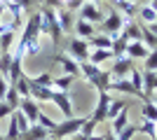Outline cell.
Returning a JSON list of instances; mask_svg holds the SVG:
<instances>
[{
  "instance_id": "cell-1",
  "label": "cell",
  "mask_w": 157,
  "mask_h": 140,
  "mask_svg": "<svg viewBox=\"0 0 157 140\" xmlns=\"http://www.w3.org/2000/svg\"><path fill=\"white\" fill-rule=\"evenodd\" d=\"M38 14H40V33H47L52 38L54 45H59L63 31H61L59 21H56V9H52V7H40Z\"/></svg>"
},
{
  "instance_id": "cell-2",
  "label": "cell",
  "mask_w": 157,
  "mask_h": 140,
  "mask_svg": "<svg viewBox=\"0 0 157 140\" xmlns=\"http://www.w3.org/2000/svg\"><path fill=\"white\" fill-rule=\"evenodd\" d=\"M87 117H71V119H63L56 124V128L52 131V138L54 140H66V138H73V135L80 131V126L85 124Z\"/></svg>"
},
{
  "instance_id": "cell-3",
  "label": "cell",
  "mask_w": 157,
  "mask_h": 140,
  "mask_svg": "<svg viewBox=\"0 0 157 140\" xmlns=\"http://www.w3.org/2000/svg\"><path fill=\"white\" fill-rule=\"evenodd\" d=\"M89 52H92V47H89L87 40H82V38H73V40L68 42V56L75 59L78 63L89 59Z\"/></svg>"
},
{
  "instance_id": "cell-4",
  "label": "cell",
  "mask_w": 157,
  "mask_h": 140,
  "mask_svg": "<svg viewBox=\"0 0 157 140\" xmlns=\"http://www.w3.org/2000/svg\"><path fill=\"white\" fill-rule=\"evenodd\" d=\"M101 26H103V33L110 35V38H115V35H120V31H122V26H124V16L117 12V9H113L108 16H105L103 21H101Z\"/></svg>"
},
{
  "instance_id": "cell-5",
  "label": "cell",
  "mask_w": 157,
  "mask_h": 140,
  "mask_svg": "<svg viewBox=\"0 0 157 140\" xmlns=\"http://www.w3.org/2000/svg\"><path fill=\"white\" fill-rule=\"evenodd\" d=\"M19 112L28 119V124H38V117H40L42 110H40V103H38V100H33L31 96H28V98H21Z\"/></svg>"
},
{
  "instance_id": "cell-6",
  "label": "cell",
  "mask_w": 157,
  "mask_h": 140,
  "mask_svg": "<svg viewBox=\"0 0 157 140\" xmlns=\"http://www.w3.org/2000/svg\"><path fill=\"white\" fill-rule=\"evenodd\" d=\"M78 14H80V19L89 21V23H101V21H103V14H101L98 5H96V2H92V0H85L82 7L78 9Z\"/></svg>"
},
{
  "instance_id": "cell-7",
  "label": "cell",
  "mask_w": 157,
  "mask_h": 140,
  "mask_svg": "<svg viewBox=\"0 0 157 140\" xmlns=\"http://www.w3.org/2000/svg\"><path fill=\"white\" fill-rule=\"evenodd\" d=\"M52 103L59 107L61 112H63V119H71V117H75L73 100H71V96H68L66 91H54V93H52Z\"/></svg>"
},
{
  "instance_id": "cell-8",
  "label": "cell",
  "mask_w": 157,
  "mask_h": 140,
  "mask_svg": "<svg viewBox=\"0 0 157 140\" xmlns=\"http://www.w3.org/2000/svg\"><path fill=\"white\" fill-rule=\"evenodd\" d=\"M108 105H110V96H108V91H101V93H98V103H96V107H94V112H92V119L96 121V124L105 121Z\"/></svg>"
},
{
  "instance_id": "cell-9",
  "label": "cell",
  "mask_w": 157,
  "mask_h": 140,
  "mask_svg": "<svg viewBox=\"0 0 157 140\" xmlns=\"http://www.w3.org/2000/svg\"><path fill=\"white\" fill-rule=\"evenodd\" d=\"M127 59H131V61H143L148 54H150V49L143 45V40H131L129 45H127Z\"/></svg>"
},
{
  "instance_id": "cell-10",
  "label": "cell",
  "mask_w": 157,
  "mask_h": 140,
  "mask_svg": "<svg viewBox=\"0 0 157 140\" xmlns=\"http://www.w3.org/2000/svg\"><path fill=\"white\" fill-rule=\"evenodd\" d=\"M56 63L63 68V73H66V75H73V77H78V75H80V63H78L75 59H71V56L59 54V56H56Z\"/></svg>"
},
{
  "instance_id": "cell-11",
  "label": "cell",
  "mask_w": 157,
  "mask_h": 140,
  "mask_svg": "<svg viewBox=\"0 0 157 140\" xmlns=\"http://www.w3.org/2000/svg\"><path fill=\"white\" fill-rule=\"evenodd\" d=\"M131 68H134V61L120 56V59H115V66H113L110 75H113V77H127V75L131 73Z\"/></svg>"
},
{
  "instance_id": "cell-12",
  "label": "cell",
  "mask_w": 157,
  "mask_h": 140,
  "mask_svg": "<svg viewBox=\"0 0 157 140\" xmlns=\"http://www.w3.org/2000/svg\"><path fill=\"white\" fill-rule=\"evenodd\" d=\"M110 89H115V91H122V93H129V96H136V98H141V93L134 89V84H131L127 77H113Z\"/></svg>"
},
{
  "instance_id": "cell-13",
  "label": "cell",
  "mask_w": 157,
  "mask_h": 140,
  "mask_svg": "<svg viewBox=\"0 0 157 140\" xmlns=\"http://www.w3.org/2000/svg\"><path fill=\"white\" fill-rule=\"evenodd\" d=\"M94 84V87H96V91L101 93V91H108V89H110V82H113V75H110V70H98L96 75H94L92 80H89Z\"/></svg>"
},
{
  "instance_id": "cell-14",
  "label": "cell",
  "mask_w": 157,
  "mask_h": 140,
  "mask_svg": "<svg viewBox=\"0 0 157 140\" xmlns=\"http://www.w3.org/2000/svg\"><path fill=\"white\" fill-rule=\"evenodd\" d=\"M49 138V131L40 124H31L26 133H21V140H47Z\"/></svg>"
},
{
  "instance_id": "cell-15",
  "label": "cell",
  "mask_w": 157,
  "mask_h": 140,
  "mask_svg": "<svg viewBox=\"0 0 157 140\" xmlns=\"http://www.w3.org/2000/svg\"><path fill=\"white\" fill-rule=\"evenodd\" d=\"M73 28H75V35H78V38H82V40H89L92 35H96L94 23H89V21H85V19H78Z\"/></svg>"
},
{
  "instance_id": "cell-16",
  "label": "cell",
  "mask_w": 157,
  "mask_h": 140,
  "mask_svg": "<svg viewBox=\"0 0 157 140\" xmlns=\"http://www.w3.org/2000/svg\"><path fill=\"white\" fill-rule=\"evenodd\" d=\"M110 121H113V128H110V131H113L115 135H117L120 131H122V128H124L127 124H129V105H127V107H122V110H120V112L115 114V119H110Z\"/></svg>"
},
{
  "instance_id": "cell-17",
  "label": "cell",
  "mask_w": 157,
  "mask_h": 140,
  "mask_svg": "<svg viewBox=\"0 0 157 140\" xmlns=\"http://www.w3.org/2000/svg\"><path fill=\"white\" fill-rule=\"evenodd\" d=\"M31 84V82H28ZM52 93L54 89H47V87H38V84H31V98L38 100V103H45V100H52Z\"/></svg>"
},
{
  "instance_id": "cell-18",
  "label": "cell",
  "mask_w": 157,
  "mask_h": 140,
  "mask_svg": "<svg viewBox=\"0 0 157 140\" xmlns=\"http://www.w3.org/2000/svg\"><path fill=\"white\" fill-rule=\"evenodd\" d=\"M127 45H129V40H127V38H124L122 33H120V35H115V38H113V47H110L113 59H120V56H124Z\"/></svg>"
},
{
  "instance_id": "cell-19",
  "label": "cell",
  "mask_w": 157,
  "mask_h": 140,
  "mask_svg": "<svg viewBox=\"0 0 157 140\" xmlns=\"http://www.w3.org/2000/svg\"><path fill=\"white\" fill-rule=\"evenodd\" d=\"M87 42H89V47H92V49H110V47H113V38H110V35H92V38H89V40H87Z\"/></svg>"
},
{
  "instance_id": "cell-20",
  "label": "cell",
  "mask_w": 157,
  "mask_h": 140,
  "mask_svg": "<svg viewBox=\"0 0 157 140\" xmlns=\"http://www.w3.org/2000/svg\"><path fill=\"white\" fill-rule=\"evenodd\" d=\"M108 59H113V52L110 49H92L89 52V63H94V66H101L103 61H108Z\"/></svg>"
},
{
  "instance_id": "cell-21",
  "label": "cell",
  "mask_w": 157,
  "mask_h": 140,
  "mask_svg": "<svg viewBox=\"0 0 157 140\" xmlns=\"http://www.w3.org/2000/svg\"><path fill=\"white\" fill-rule=\"evenodd\" d=\"M73 80H75V77H73V75H59V77H54L52 80V89L54 91H68V87H71L73 84Z\"/></svg>"
},
{
  "instance_id": "cell-22",
  "label": "cell",
  "mask_w": 157,
  "mask_h": 140,
  "mask_svg": "<svg viewBox=\"0 0 157 140\" xmlns=\"http://www.w3.org/2000/svg\"><path fill=\"white\" fill-rule=\"evenodd\" d=\"M141 119H150V121H157V105L150 103V100L145 98L143 105H141Z\"/></svg>"
},
{
  "instance_id": "cell-23",
  "label": "cell",
  "mask_w": 157,
  "mask_h": 140,
  "mask_svg": "<svg viewBox=\"0 0 157 140\" xmlns=\"http://www.w3.org/2000/svg\"><path fill=\"white\" fill-rule=\"evenodd\" d=\"M56 21H59L61 31H68V28L73 26V12H68V9H56Z\"/></svg>"
},
{
  "instance_id": "cell-24",
  "label": "cell",
  "mask_w": 157,
  "mask_h": 140,
  "mask_svg": "<svg viewBox=\"0 0 157 140\" xmlns=\"http://www.w3.org/2000/svg\"><path fill=\"white\" fill-rule=\"evenodd\" d=\"M138 133H145V135H150L152 140H157V121L141 119V124H138Z\"/></svg>"
},
{
  "instance_id": "cell-25",
  "label": "cell",
  "mask_w": 157,
  "mask_h": 140,
  "mask_svg": "<svg viewBox=\"0 0 157 140\" xmlns=\"http://www.w3.org/2000/svg\"><path fill=\"white\" fill-rule=\"evenodd\" d=\"M129 82L134 84V89L141 93V100H145V96H143V75H141V70L131 68V73H129Z\"/></svg>"
},
{
  "instance_id": "cell-26",
  "label": "cell",
  "mask_w": 157,
  "mask_h": 140,
  "mask_svg": "<svg viewBox=\"0 0 157 140\" xmlns=\"http://www.w3.org/2000/svg\"><path fill=\"white\" fill-rule=\"evenodd\" d=\"M138 14H141V21H143L145 26L157 21V12H155V7H152V5H143L141 9H138Z\"/></svg>"
},
{
  "instance_id": "cell-27",
  "label": "cell",
  "mask_w": 157,
  "mask_h": 140,
  "mask_svg": "<svg viewBox=\"0 0 157 140\" xmlns=\"http://www.w3.org/2000/svg\"><path fill=\"white\" fill-rule=\"evenodd\" d=\"M7 103V105L12 107V110H19V103H21V96H19V91H17V89L14 87H10L7 89V93H5V98H2Z\"/></svg>"
},
{
  "instance_id": "cell-28",
  "label": "cell",
  "mask_w": 157,
  "mask_h": 140,
  "mask_svg": "<svg viewBox=\"0 0 157 140\" xmlns=\"http://www.w3.org/2000/svg\"><path fill=\"white\" fill-rule=\"evenodd\" d=\"M14 45V31L0 33V54H10V47Z\"/></svg>"
},
{
  "instance_id": "cell-29",
  "label": "cell",
  "mask_w": 157,
  "mask_h": 140,
  "mask_svg": "<svg viewBox=\"0 0 157 140\" xmlns=\"http://www.w3.org/2000/svg\"><path fill=\"white\" fill-rule=\"evenodd\" d=\"M98 70H101V68H98V66H94V63H89V61H82V63H80V75H82V77H85L87 82L92 80V77L98 73Z\"/></svg>"
},
{
  "instance_id": "cell-30",
  "label": "cell",
  "mask_w": 157,
  "mask_h": 140,
  "mask_svg": "<svg viewBox=\"0 0 157 140\" xmlns=\"http://www.w3.org/2000/svg\"><path fill=\"white\" fill-rule=\"evenodd\" d=\"M14 89L19 91V96H21V98H28V96H31V84H28V75H21V77H19V82L14 84Z\"/></svg>"
},
{
  "instance_id": "cell-31",
  "label": "cell",
  "mask_w": 157,
  "mask_h": 140,
  "mask_svg": "<svg viewBox=\"0 0 157 140\" xmlns=\"http://www.w3.org/2000/svg\"><path fill=\"white\" fill-rule=\"evenodd\" d=\"M52 75L49 73H42V75H38V77H28V82L31 84H38V87H47V89H52Z\"/></svg>"
},
{
  "instance_id": "cell-32",
  "label": "cell",
  "mask_w": 157,
  "mask_h": 140,
  "mask_svg": "<svg viewBox=\"0 0 157 140\" xmlns=\"http://www.w3.org/2000/svg\"><path fill=\"white\" fill-rule=\"evenodd\" d=\"M143 70L157 73V49H150V54L143 59Z\"/></svg>"
},
{
  "instance_id": "cell-33",
  "label": "cell",
  "mask_w": 157,
  "mask_h": 140,
  "mask_svg": "<svg viewBox=\"0 0 157 140\" xmlns=\"http://www.w3.org/2000/svg\"><path fill=\"white\" fill-rule=\"evenodd\" d=\"M94 128H96V121H94L92 117H87V119H85V124L80 126V131H78V133L82 135V138H89V135H94Z\"/></svg>"
},
{
  "instance_id": "cell-34",
  "label": "cell",
  "mask_w": 157,
  "mask_h": 140,
  "mask_svg": "<svg viewBox=\"0 0 157 140\" xmlns=\"http://www.w3.org/2000/svg\"><path fill=\"white\" fill-rule=\"evenodd\" d=\"M10 68H12V52H10V54H0V75H2L5 80H7Z\"/></svg>"
},
{
  "instance_id": "cell-35",
  "label": "cell",
  "mask_w": 157,
  "mask_h": 140,
  "mask_svg": "<svg viewBox=\"0 0 157 140\" xmlns=\"http://www.w3.org/2000/svg\"><path fill=\"white\" fill-rule=\"evenodd\" d=\"M122 107H127L124 100H113L110 98V105H108V114H105V119H115V114H117Z\"/></svg>"
},
{
  "instance_id": "cell-36",
  "label": "cell",
  "mask_w": 157,
  "mask_h": 140,
  "mask_svg": "<svg viewBox=\"0 0 157 140\" xmlns=\"http://www.w3.org/2000/svg\"><path fill=\"white\" fill-rule=\"evenodd\" d=\"M136 133H138V126H134V124H127V126L117 133V140H131Z\"/></svg>"
},
{
  "instance_id": "cell-37",
  "label": "cell",
  "mask_w": 157,
  "mask_h": 140,
  "mask_svg": "<svg viewBox=\"0 0 157 140\" xmlns=\"http://www.w3.org/2000/svg\"><path fill=\"white\" fill-rule=\"evenodd\" d=\"M38 124H40V126H45L49 133H52L54 128H56V121L49 119V117H47V114H42V112H40V117H38Z\"/></svg>"
},
{
  "instance_id": "cell-38",
  "label": "cell",
  "mask_w": 157,
  "mask_h": 140,
  "mask_svg": "<svg viewBox=\"0 0 157 140\" xmlns=\"http://www.w3.org/2000/svg\"><path fill=\"white\" fill-rule=\"evenodd\" d=\"M12 112H14L12 107L7 105L5 100H0V119H5V117H10V114H12Z\"/></svg>"
},
{
  "instance_id": "cell-39",
  "label": "cell",
  "mask_w": 157,
  "mask_h": 140,
  "mask_svg": "<svg viewBox=\"0 0 157 140\" xmlns=\"http://www.w3.org/2000/svg\"><path fill=\"white\" fill-rule=\"evenodd\" d=\"M7 89H10V84H7V80L0 75V100L5 98V93H7Z\"/></svg>"
},
{
  "instance_id": "cell-40",
  "label": "cell",
  "mask_w": 157,
  "mask_h": 140,
  "mask_svg": "<svg viewBox=\"0 0 157 140\" xmlns=\"http://www.w3.org/2000/svg\"><path fill=\"white\" fill-rule=\"evenodd\" d=\"M14 2H17V5H19L21 9H24V12H26L28 7H31V5H35V2H38V0H14Z\"/></svg>"
},
{
  "instance_id": "cell-41",
  "label": "cell",
  "mask_w": 157,
  "mask_h": 140,
  "mask_svg": "<svg viewBox=\"0 0 157 140\" xmlns=\"http://www.w3.org/2000/svg\"><path fill=\"white\" fill-rule=\"evenodd\" d=\"M103 140H117V135H115L110 128H108V131H105V135H103Z\"/></svg>"
},
{
  "instance_id": "cell-42",
  "label": "cell",
  "mask_w": 157,
  "mask_h": 140,
  "mask_svg": "<svg viewBox=\"0 0 157 140\" xmlns=\"http://www.w3.org/2000/svg\"><path fill=\"white\" fill-rule=\"evenodd\" d=\"M148 100H150V103H155V105H157V91H152V93H150V98H148Z\"/></svg>"
},
{
  "instance_id": "cell-43",
  "label": "cell",
  "mask_w": 157,
  "mask_h": 140,
  "mask_svg": "<svg viewBox=\"0 0 157 140\" xmlns=\"http://www.w3.org/2000/svg\"><path fill=\"white\" fill-rule=\"evenodd\" d=\"M87 140H103V135H96V133H94V135H89Z\"/></svg>"
},
{
  "instance_id": "cell-44",
  "label": "cell",
  "mask_w": 157,
  "mask_h": 140,
  "mask_svg": "<svg viewBox=\"0 0 157 140\" xmlns=\"http://www.w3.org/2000/svg\"><path fill=\"white\" fill-rule=\"evenodd\" d=\"M2 14H5V5L0 2V21H2Z\"/></svg>"
},
{
  "instance_id": "cell-45",
  "label": "cell",
  "mask_w": 157,
  "mask_h": 140,
  "mask_svg": "<svg viewBox=\"0 0 157 140\" xmlns=\"http://www.w3.org/2000/svg\"><path fill=\"white\" fill-rule=\"evenodd\" d=\"M92 2H96V5H101V2H103V0H92Z\"/></svg>"
},
{
  "instance_id": "cell-46",
  "label": "cell",
  "mask_w": 157,
  "mask_h": 140,
  "mask_svg": "<svg viewBox=\"0 0 157 140\" xmlns=\"http://www.w3.org/2000/svg\"><path fill=\"white\" fill-rule=\"evenodd\" d=\"M143 2H145V5H148V2H152V0H143Z\"/></svg>"
},
{
  "instance_id": "cell-47",
  "label": "cell",
  "mask_w": 157,
  "mask_h": 140,
  "mask_svg": "<svg viewBox=\"0 0 157 140\" xmlns=\"http://www.w3.org/2000/svg\"><path fill=\"white\" fill-rule=\"evenodd\" d=\"M47 140H54V138H52V135H49V138H47Z\"/></svg>"
}]
</instances>
